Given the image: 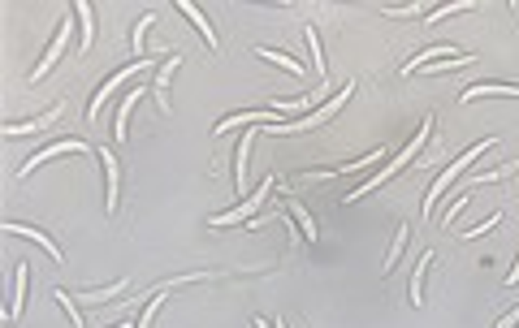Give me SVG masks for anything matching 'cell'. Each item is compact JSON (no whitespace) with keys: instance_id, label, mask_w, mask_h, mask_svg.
<instances>
[{"instance_id":"obj_1","label":"cell","mask_w":519,"mask_h":328,"mask_svg":"<svg viewBox=\"0 0 519 328\" xmlns=\"http://www.w3.org/2000/svg\"><path fill=\"white\" fill-rule=\"evenodd\" d=\"M429 126H433V117H424V126H420V134H415V138H411V143H407V151H402V155H398V160H390V164H385V169H381V173H377V177H373V182H368V186H359V190H355V195H346V203H355V199H359V195H368V190H373V186H381V182H385V177H394V173H398V169H402V164H407V160H415V155H420V147H424V143H429V134H433V130H429Z\"/></svg>"},{"instance_id":"obj_2","label":"cell","mask_w":519,"mask_h":328,"mask_svg":"<svg viewBox=\"0 0 519 328\" xmlns=\"http://www.w3.org/2000/svg\"><path fill=\"white\" fill-rule=\"evenodd\" d=\"M351 91H355V82H346V87H342V91H338L333 99H325V104H321V108H316V113H311V117H299V121H290V126H264V130H269V134H290V130H311V126H321V121H329V117L338 113V108H342V104L351 99Z\"/></svg>"},{"instance_id":"obj_3","label":"cell","mask_w":519,"mask_h":328,"mask_svg":"<svg viewBox=\"0 0 519 328\" xmlns=\"http://www.w3.org/2000/svg\"><path fill=\"white\" fill-rule=\"evenodd\" d=\"M485 147H493V138H485V143H476V147H472V151H467V155H459V160H450V169H446V173H442V177L433 182V190L424 195V212H429V216L437 212V199H442V190H446V186H450V182H454V177H459V173H463V169H467V164H472V160H476V155H481Z\"/></svg>"},{"instance_id":"obj_4","label":"cell","mask_w":519,"mask_h":328,"mask_svg":"<svg viewBox=\"0 0 519 328\" xmlns=\"http://www.w3.org/2000/svg\"><path fill=\"white\" fill-rule=\"evenodd\" d=\"M269 186H273V182H264V186H260L255 195H247V199H242L234 212H221V216H213V225H234V221H247V216H255V212H260V203H264V195H269Z\"/></svg>"},{"instance_id":"obj_5","label":"cell","mask_w":519,"mask_h":328,"mask_svg":"<svg viewBox=\"0 0 519 328\" xmlns=\"http://www.w3.org/2000/svg\"><path fill=\"white\" fill-rule=\"evenodd\" d=\"M70 26H74V22L65 18V22H61V31H57V39H52V48H48V57H43V61L35 65V74H31V82H39V78H43V74L52 70V65H57V61H61V52H65V43H70Z\"/></svg>"},{"instance_id":"obj_6","label":"cell","mask_w":519,"mask_h":328,"mask_svg":"<svg viewBox=\"0 0 519 328\" xmlns=\"http://www.w3.org/2000/svg\"><path fill=\"white\" fill-rule=\"evenodd\" d=\"M139 70H147V65H126V70H117V74H113V78H109V82H104V87H100V91H95V99H91V121H95V117H100V108H104V99H109V95H113V91H117V87H122V82H126V78H134V74H139Z\"/></svg>"},{"instance_id":"obj_7","label":"cell","mask_w":519,"mask_h":328,"mask_svg":"<svg viewBox=\"0 0 519 328\" xmlns=\"http://www.w3.org/2000/svg\"><path fill=\"white\" fill-rule=\"evenodd\" d=\"M277 117H282V113H273V108H260V113H238V117H225V121L217 126V134H225V130H234V126H264V121H269V126H282Z\"/></svg>"},{"instance_id":"obj_8","label":"cell","mask_w":519,"mask_h":328,"mask_svg":"<svg viewBox=\"0 0 519 328\" xmlns=\"http://www.w3.org/2000/svg\"><path fill=\"white\" fill-rule=\"evenodd\" d=\"M57 151H87V143H78V138H65V143H52V147H43L39 155H31V160L22 164V177H26V173H35L39 164H48V160L57 155Z\"/></svg>"},{"instance_id":"obj_9","label":"cell","mask_w":519,"mask_h":328,"mask_svg":"<svg viewBox=\"0 0 519 328\" xmlns=\"http://www.w3.org/2000/svg\"><path fill=\"white\" fill-rule=\"evenodd\" d=\"M100 160H104V173H109V195H104V207H117V186H122V173H117V160H113V151H100Z\"/></svg>"},{"instance_id":"obj_10","label":"cell","mask_w":519,"mask_h":328,"mask_svg":"<svg viewBox=\"0 0 519 328\" xmlns=\"http://www.w3.org/2000/svg\"><path fill=\"white\" fill-rule=\"evenodd\" d=\"M57 117H61V108H48V113L35 117V121H18V126H9V134H35V130H48Z\"/></svg>"},{"instance_id":"obj_11","label":"cell","mask_w":519,"mask_h":328,"mask_svg":"<svg viewBox=\"0 0 519 328\" xmlns=\"http://www.w3.org/2000/svg\"><path fill=\"white\" fill-rule=\"evenodd\" d=\"M433 57H459V52H450V48H429V52H415V57L402 65V74H415V70H424Z\"/></svg>"},{"instance_id":"obj_12","label":"cell","mask_w":519,"mask_h":328,"mask_svg":"<svg viewBox=\"0 0 519 328\" xmlns=\"http://www.w3.org/2000/svg\"><path fill=\"white\" fill-rule=\"evenodd\" d=\"M5 229H9V234H22V238H35V242H39V246H43V251L52 255V259H57V263H61V251H57V246H52V242H48L43 234H39V229H31V225H5Z\"/></svg>"},{"instance_id":"obj_13","label":"cell","mask_w":519,"mask_h":328,"mask_svg":"<svg viewBox=\"0 0 519 328\" xmlns=\"http://www.w3.org/2000/svg\"><path fill=\"white\" fill-rule=\"evenodd\" d=\"M182 13H186V18H191V22H195L199 31H203V39H208V48H217V35H213V26H208V18H203V13H199L195 5H191V0H182Z\"/></svg>"},{"instance_id":"obj_14","label":"cell","mask_w":519,"mask_h":328,"mask_svg":"<svg viewBox=\"0 0 519 328\" xmlns=\"http://www.w3.org/2000/svg\"><path fill=\"white\" fill-rule=\"evenodd\" d=\"M429 263H433V251H424L420 263H415V277H411V302H415V307L424 302V298H420V285H424V268H429Z\"/></svg>"},{"instance_id":"obj_15","label":"cell","mask_w":519,"mask_h":328,"mask_svg":"<svg viewBox=\"0 0 519 328\" xmlns=\"http://www.w3.org/2000/svg\"><path fill=\"white\" fill-rule=\"evenodd\" d=\"M255 57H264V61H277L282 70H290V74H303V65L294 61V57H286V52H273V48H255Z\"/></svg>"},{"instance_id":"obj_16","label":"cell","mask_w":519,"mask_h":328,"mask_svg":"<svg viewBox=\"0 0 519 328\" xmlns=\"http://www.w3.org/2000/svg\"><path fill=\"white\" fill-rule=\"evenodd\" d=\"M247 155H251V138H242V147H238V164H234V182H238V195H247Z\"/></svg>"},{"instance_id":"obj_17","label":"cell","mask_w":519,"mask_h":328,"mask_svg":"<svg viewBox=\"0 0 519 328\" xmlns=\"http://www.w3.org/2000/svg\"><path fill=\"white\" fill-rule=\"evenodd\" d=\"M126 290V281H117V285H109V290H91V294H74V302H113L117 294Z\"/></svg>"},{"instance_id":"obj_18","label":"cell","mask_w":519,"mask_h":328,"mask_svg":"<svg viewBox=\"0 0 519 328\" xmlns=\"http://www.w3.org/2000/svg\"><path fill=\"white\" fill-rule=\"evenodd\" d=\"M485 95H519V87H472V91H463V104H472V99H485Z\"/></svg>"},{"instance_id":"obj_19","label":"cell","mask_w":519,"mask_h":328,"mask_svg":"<svg viewBox=\"0 0 519 328\" xmlns=\"http://www.w3.org/2000/svg\"><path fill=\"white\" fill-rule=\"evenodd\" d=\"M173 70H178V57L161 70V78H156V99H161V108H165V113H169V95H165V87H169V78H173Z\"/></svg>"},{"instance_id":"obj_20","label":"cell","mask_w":519,"mask_h":328,"mask_svg":"<svg viewBox=\"0 0 519 328\" xmlns=\"http://www.w3.org/2000/svg\"><path fill=\"white\" fill-rule=\"evenodd\" d=\"M134 104H139V91H130V95L122 99V108H117V126H113V134H117V138H126V117H130V108H134Z\"/></svg>"},{"instance_id":"obj_21","label":"cell","mask_w":519,"mask_h":328,"mask_svg":"<svg viewBox=\"0 0 519 328\" xmlns=\"http://www.w3.org/2000/svg\"><path fill=\"white\" fill-rule=\"evenodd\" d=\"M307 48H311V70H316V78L325 82V61H321V39H316V31L307 26Z\"/></svg>"},{"instance_id":"obj_22","label":"cell","mask_w":519,"mask_h":328,"mask_svg":"<svg viewBox=\"0 0 519 328\" xmlns=\"http://www.w3.org/2000/svg\"><path fill=\"white\" fill-rule=\"evenodd\" d=\"M151 22H156V13H143L139 26H134V61H143V65H147V57H143V31H147Z\"/></svg>"},{"instance_id":"obj_23","label":"cell","mask_w":519,"mask_h":328,"mask_svg":"<svg viewBox=\"0 0 519 328\" xmlns=\"http://www.w3.org/2000/svg\"><path fill=\"white\" fill-rule=\"evenodd\" d=\"M74 13H78V22H82V52H87V48H91V35H95V22H91V5H78Z\"/></svg>"},{"instance_id":"obj_24","label":"cell","mask_w":519,"mask_h":328,"mask_svg":"<svg viewBox=\"0 0 519 328\" xmlns=\"http://www.w3.org/2000/svg\"><path fill=\"white\" fill-rule=\"evenodd\" d=\"M14 307H9V315H18L22 311V294H26V263H18V277H14Z\"/></svg>"},{"instance_id":"obj_25","label":"cell","mask_w":519,"mask_h":328,"mask_svg":"<svg viewBox=\"0 0 519 328\" xmlns=\"http://www.w3.org/2000/svg\"><path fill=\"white\" fill-rule=\"evenodd\" d=\"M290 212H294V221H299V225H303V234H307V238H311V242H316V221H311V216H307V212H303V207H299V203H290Z\"/></svg>"},{"instance_id":"obj_26","label":"cell","mask_w":519,"mask_h":328,"mask_svg":"<svg viewBox=\"0 0 519 328\" xmlns=\"http://www.w3.org/2000/svg\"><path fill=\"white\" fill-rule=\"evenodd\" d=\"M498 225H502V216H489L485 225H476V229H467L463 238H481V234H489V229H498Z\"/></svg>"},{"instance_id":"obj_27","label":"cell","mask_w":519,"mask_h":328,"mask_svg":"<svg viewBox=\"0 0 519 328\" xmlns=\"http://www.w3.org/2000/svg\"><path fill=\"white\" fill-rule=\"evenodd\" d=\"M156 307H161V294H151V298H147V311L139 315V328H147V324H151V315H156Z\"/></svg>"},{"instance_id":"obj_28","label":"cell","mask_w":519,"mask_h":328,"mask_svg":"<svg viewBox=\"0 0 519 328\" xmlns=\"http://www.w3.org/2000/svg\"><path fill=\"white\" fill-rule=\"evenodd\" d=\"M402 242H407V229H398V238H394V246H390V259H385V272H390V263L402 255Z\"/></svg>"},{"instance_id":"obj_29","label":"cell","mask_w":519,"mask_h":328,"mask_svg":"<svg viewBox=\"0 0 519 328\" xmlns=\"http://www.w3.org/2000/svg\"><path fill=\"white\" fill-rule=\"evenodd\" d=\"M515 324H519V311H510V315H506V319H502L498 328H515Z\"/></svg>"},{"instance_id":"obj_30","label":"cell","mask_w":519,"mask_h":328,"mask_svg":"<svg viewBox=\"0 0 519 328\" xmlns=\"http://www.w3.org/2000/svg\"><path fill=\"white\" fill-rule=\"evenodd\" d=\"M510 285H519V263H515V268H510Z\"/></svg>"},{"instance_id":"obj_31","label":"cell","mask_w":519,"mask_h":328,"mask_svg":"<svg viewBox=\"0 0 519 328\" xmlns=\"http://www.w3.org/2000/svg\"><path fill=\"white\" fill-rule=\"evenodd\" d=\"M277 328H286V324H282V319H277Z\"/></svg>"}]
</instances>
